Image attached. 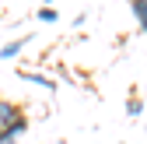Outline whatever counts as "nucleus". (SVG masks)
<instances>
[{
  "label": "nucleus",
  "instance_id": "1",
  "mask_svg": "<svg viewBox=\"0 0 147 144\" xmlns=\"http://www.w3.org/2000/svg\"><path fill=\"white\" fill-rule=\"evenodd\" d=\"M25 130H28V116L21 113V116L11 123V127H4V130H0V144H18V137H21Z\"/></svg>",
  "mask_w": 147,
  "mask_h": 144
},
{
  "label": "nucleus",
  "instance_id": "2",
  "mask_svg": "<svg viewBox=\"0 0 147 144\" xmlns=\"http://www.w3.org/2000/svg\"><path fill=\"white\" fill-rule=\"evenodd\" d=\"M18 116H21V105H18V102H11V98H0V130H4V127H11Z\"/></svg>",
  "mask_w": 147,
  "mask_h": 144
},
{
  "label": "nucleus",
  "instance_id": "3",
  "mask_svg": "<svg viewBox=\"0 0 147 144\" xmlns=\"http://www.w3.org/2000/svg\"><path fill=\"white\" fill-rule=\"evenodd\" d=\"M18 77H21V81H32V84H39V88H49V92L56 88V81H53V77L35 74V70H25V67H18Z\"/></svg>",
  "mask_w": 147,
  "mask_h": 144
},
{
  "label": "nucleus",
  "instance_id": "4",
  "mask_svg": "<svg viewBox=\"0 0 147 144\" xmlns=\"http://www.w3.org/2000/svg\"><path fill=\"white\" fill-rule=\"evenodd\" d=\"M28 39H32V35H21V39H11L7 46H0V60H14L18 53L25 49V42H28Z\"/></svg>",
  "mask_w": 147,
  "mask_h": 144
},
{
  "label": "nucleus",
  "instance_id": "5",
  "mask_svg": "<svg viewBox=\"0 0 147 144\" xmlns=\"http://www.w3.org/2000/svg\"><path fill=\"white\" fill-rule=\"evenodd\" d=\"M130 11H133V18H137L140 32H147V0H130Z\"/></svg>",
  "mask_w": 147,
  "mask_h": 144
},
{
  "label": "nucleus",
  "instance_id": "6",
  "mask_svg": "<svg viewBox=\"0 0 147 144\" xmlns=\"http://www.w3.org/2000/svg\"><path fill=\"white\" fill-rule=\"evenodd\" d=\"M39 21H42V25H56V21H60L56 7H39Z\"/></svg>",
  "mask_w": 147,
  "mask_h": 144
},
{
  "label": "nucleus",
  "instance_id": "7",
  "mask_svg": "<svg viewBox=\"0 0 147 144\" xmlns=\"http://www.w3.org/2000/svg\"><path fill=\"white\" fill-rule=\"evenodd\" d=\"M140 113H144V102H140V98H137V95H133V98H130V102H126V116H133V120H137V116H140Z\"/></svg>",
  "mask_w": 147,
  "mask_h": 144
}]
</instances>
